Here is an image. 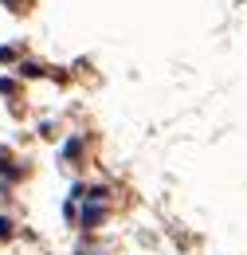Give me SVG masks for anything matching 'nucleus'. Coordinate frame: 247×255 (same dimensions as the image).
Wrapping results in <instances>:
<instances>
[{
    "label": "nucleus",
    "instance_id": "f257e3e1",
    "mask_svg": "<svg viewBox=\"0 0 247 255\" xmlns=\"http://www.w3.org/2000/svg\"><path fill=\"white\" fill-rule=\"evenodd\" d=\"M8 4H16V0H8Z\"/></svg>",
    "mask_w": 247,
    "mask_h": 255
}]
</instances>
